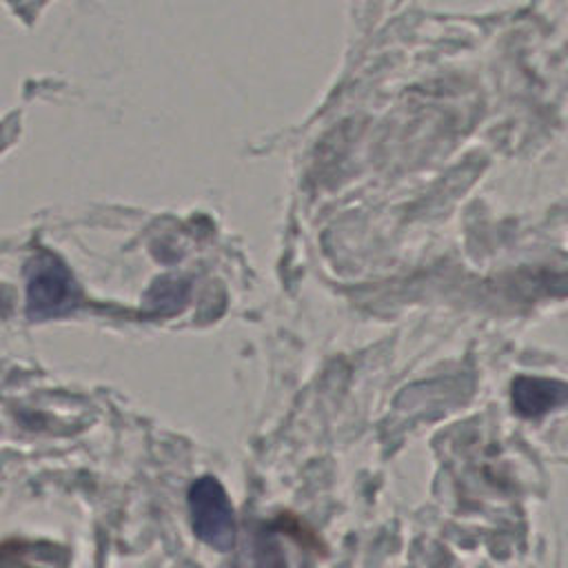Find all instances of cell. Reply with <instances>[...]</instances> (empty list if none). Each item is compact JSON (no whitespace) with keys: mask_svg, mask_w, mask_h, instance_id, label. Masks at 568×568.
Here are the masks:
<instances>
[{"mask_svg":"<svg viewBox=\"0 0 568 568\" xmlns=\"http://www.w3.org/2000/svg\"><path fill=\"white\" fill-rule=\"evenodd\" d=\"M189 513L191 526L197 539L220 552H229L235 544V519L233 506L224 486L204 475L189 488Z\"/></svg>","mask_w":568,"mask_h":568,"instance_id":"obj_1","label":"cell"},{"mask_svg":"<svg viewBox=\"0 0 568 568\" xmlns=\"http://www.w3.org/2000/svg\"><path fill=\"white\" fill-rule=\"evenodd\" d=\"M189 282L180 277H162L158 280L146 295V306L151 313H175L186 304Z\"/></svg>","mask_w":568,"mask_h":568,"instance_id":"obj_4","label":"cell"},{"mask_svg":"<svg viewBox=\"0 0 568 568\" xmlns=\"http://www.w3.org/2000/svg\"><path fill=\"white\" fill-rule=\"evenodd\" d=\"M564 399H566L564 382L526 377V375L513 382V406L524 417H541L544 413L561 406Z\"/></svg>","mask_w":568,"mask_h":568,"instance_id":"obj_3","label":"cell"},{"mask_svg":"<svg viewBox=\"0 0 568 568\" xmlns=\"http://www.w3.org/2000/svg\"><path fill=\"white\" fill-rule=\"evenodd\" d=\"M78 288L67 266L53 255H38L27 271V311L31 317H55L73 308Z\"/></svg>","mask_w":568,"mask_h":568,"instance_id":"obj_2","label":"cell"},{"mask_svg":"<svg viewBox=\"0 0 568 568\" xmlns=\"http://www.w3.org/2000/svg\"><path fill=\"white\" fill-rule=\"evenodd\" d=\"M304 568H308V566H304Z\"/></svg>","mask_w":568,"mask_h":568,"instance_id":"obj_5","label":"cell"}]
</instances>
